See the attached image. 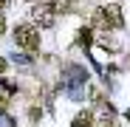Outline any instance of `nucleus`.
Segmentation results:
<instances>
[{"instance_id":"7ed1b4c3","label":"nucleus","mask_w":130,"mask_h":127,"mask_svg":"<svg viewBox=\"0 0 130 127\" xmlns=\"http://www.w3.org/2000/svg\"><path fill=\"white\" fill-rule=\"evenodd\" d=\"M31 17H34V23H37V26H42V28H51V26H54V14H51V9H48L45 3L34 6Z\"/></svg>"},{"instance_id":"39448f33","label":"nucleus","mask_w":130,"mask_h":127,"mask_svg":"<svg viewBox=\"0 0 130 127\" xmlns=\"http://www.w3.org/2000/svg\"><path fill=\"white\" fill-rule=\"evenodd\" d=\"M91 121H93V116H91L88 110H85V113H79V116H76V121H74V127H88Z\"/></svg>"},{"instance_id":"423d86ee","label":"nucleus","mask_w":130,"mask_h":127,"mask_svg":"<svg viewBox=\"0 0 130 127\" xmlns=\"http://www.w3.org/2000/svg\"><path fill=\"white\" fill-rule=\"evenodd\" d=\"M99 127H119L116 124V119H113V113L107 110V113H102V119H99Z\"/></svg>"},{"instance_id":"6e6552de","label":"nucleus","mask_w":130,"mask_h":127,"mask_svg":"<svg viewBox=\"0 0 130 127\" xmlns=\"http://www.w3.org/2000/svg\"><path fill=\"white\" fill-rule=\"evenodd\" d=\"M3 28H6V20H3V14H0V34H3Z\"/></svg>"},{"instance_id":"20e7f679","label":"nucleus","mask_w":130,"mask_h":127,"mask_svg":"<svg viewBox=\"0 0 130 127\" xmlns=\"http://www.w3.org/2000/svg\"><path fill=\"white\" fill-rule=\"evenodd\" d=\"M51 11H68L71 9V0H42Z\"/></svg>"},{"instance_id":"1a4fd4ad","label":"nucleus","mask_w":130,"mask_h":127,"mask_svg":"<svg viewBox=\"0 0 130 127\" xmlns=\"http://www.w3.org/2000/svg\"><path fill=\"white\" fill-rule=\"evenodd\" d=\"M127 119H130V110H127Z\"/></svg>"},{"instance_id":"f03ea898","label":"nucleus","mask_w":130,"mask_h":127,"mask_svg":"<svg viewBox=\"0 0 130 127\" xmlns=\"http://www.w3.org/2000/svg\"><path fill=\"white\" fill-rule=\"evenodd\" d=\"M14 42H17L20 48H26V51H37L40 48V31L34 26L23 23V26L14 28Z\"/></svg>"},{"instance_id":"f257e3e1","label":"nucleus","mask_w":130,"mask_h":127,"mask_svg":"<svg viewBox=\"0 0 130 127\" xmlns=\"http://www.w3.org/2000/svg\"><path fill=\"white\" fill-rule=\"evenodd\" d=\"M93 23H96V26H102V28H122V23H124L122 9H119L116 3L96 9V11H93Z\"/></svg>"},{"instance_id":"0eeeda50","label":"nucleus","mask_w":130,"mask_h":127,"mask_svg":"<svg viewBox=\"0 0 130 127\" xmlns=\"http://www.w3.org/2000/svg\"><path fill=\"white\" fill-rule=\"evenodd\" d=\"M79 45H91V28H82L79 31Z\"/></svg>"}]
</instances>
